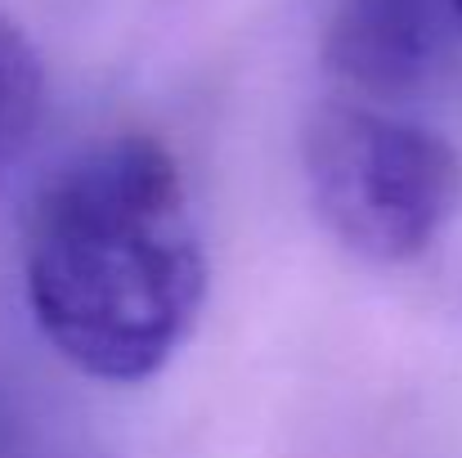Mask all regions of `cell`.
<instances>
[{"label":"cell","mask_w":462,"mask_h":458,"mask_svg":"<svg viewBox=\"0 0 462 458\" xmlns=\"http://www.w3.org/2000/svg\"><path fill=\"white\" fill-rule=\"evenodd\" d=\"M454 32L462 27L449 0H337L323 59L346 86L395 99L440 72Z\"/></svg>","instance_id":"cell-3"},{"label":"cell","mask_w":462,"mask_h":458,"mask_svg":"<svg viewBox=\"0 0 462 458\" xmlns=\"http://www.w3.org/2000/svg\"><path fill=\"white\" fill-rule=\"evenodd\" d=\"M0 458H122L59 405L0 391Z\"/></svg>","instance_id":"cell-4"},{"label":"cell","mask_w":462,"mask_h":458,"mask_svg":"<svg viewBox=\"0 0 462 458\" xmlns=\"http://www.w3.org/2000/svg\"><path fill=\"white\" fill-rule=\"evenodd\" d=\"M306 189L323 229L368 266H409L462 198L454 145L400 113L328 104L306 131Z\"/></svg>","instance_id":"cell-2"},{"label":"cell","mask_w":462,"mask_h":458,"mask_svg":"<svg viewBox=\"0 0 462 458\" xmlns=\"http://www.w3.org/2000/svg\"><path fill=\"white\" fill-rule=\"evenodd\" d=\"M449 9H454V18H458V27H462V0H449Z\"/></svg>","instance_id":"cell-6"},{"label":"cell","mask_w":462,"mask_h":458,"mask_svg":"<svg viewBox=\"0 0 462 458\" xmlns=\"http://www.w3.org/2000/svg\"><path fill=\"white\" fill-rule=\"evenodd\" d=\"M45 108V72L36 45L0 14V166L27 149Z\"/></svg>","instance_id":"cell-5"},{"label":"cell","mask_w":462,"mask_h":458,"mask_svg":"<svg viewBox=\"0 0 462 458\" xmlns=\"http://www.w3.org/2000/svg\"><path fill=\"white\" fill-rule=\"evenodd\" d=\"M23 293L77 373L117 387L157 378L207 297V252L171 149L113 136L54 166L23 225Z\"/></svg>","instance_id":"cell-1"}]
</instances>
